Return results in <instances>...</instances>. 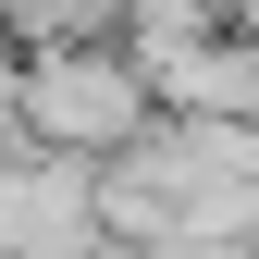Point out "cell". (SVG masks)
<instances>
[{
    "label": "cell",
    "instance_id": "1",
    "mask_svg": "<svg viewBox=\"0 0 259 259\" xmlns=\"http://www.w3.org/2000/svg\"><path fill=\"white\" fill-rule=\"evenodd\" d=\"M13 111H25V148L99 160V148H123V136L148 123V74H136L111 37H50V50H25Z\"/></svg>",
    "mask_w": 259,
    "mask_h": 259
},
{
    "label": "cell",
    "instance_id": "2",
    "mask_svg": "<svg viewBox=\"0 0 259 259\" xmlns=\"http://www.w3.org/2000/svg\"><path fill=\"white\" fill-rule=\"evenodd\" d=\"M0 259H99L87 160H62V148H0Z\"/></svg>",
    "mask_w": 259,
    "mask_h": 259
},
{
    "label": "cell",
    "instance_id": "3",
    "mask_svg": "<svg viewBox=\"0 0 259 259\" xmlns=\"http://www.w3.org/2000/svg\"><path fill=\"white\" fill-rule=\"evenodd\" d=\"M148 111H259V50L247 25H210V37L148 62Z\"/></svg>",
    "mask_w": 259,
    "mask_h": 259
},
{
    "label": "cell",
    "instance_id": "4",
    "mask_svg": "<svg viewBox=\"0 0 259 259\" xmlns=\"http://www.w3.org/2000/svg\"><path fill=\"white\" fill-rule=\"evenodd\" d=\"M0 37L50 50V37H111V0H0Z\"/></svg>",
    "mask_w": 259,
    "mask_h": 259
},
{
    "label": "cell",
    "instance_id": "5",
    "mask_svg": "<svg viewBox=\"0 0 259 259\" xmlns=\"http://www.w3.org/2000/svg\"><path fill=\"white\" fill-rule=\"evenodd\" d=\"M13 74H25V50L0 37V148H25V111H13Z\"/></svg>",
    "mask_w": 259,
    "mask_h": 259
}]
</instances>
